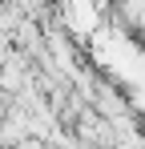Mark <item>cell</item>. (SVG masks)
Returning <instances> with one entry per match:
<instances>
[{
  "label": "cell",
  "mask_w": 145,
  "mask_h": 149,
  "mask_svg": "<svg viewBox=\"0 0 145 149\" xmlns=\"http://www.w3.org/2000/svg\"><path fill=\"white\" fill-rule=\"evenodd\" d=\"M8 4H16L28 20H48V0H8Z\"/></svg>",
  "instance_id": "1"
}]
</instances>
